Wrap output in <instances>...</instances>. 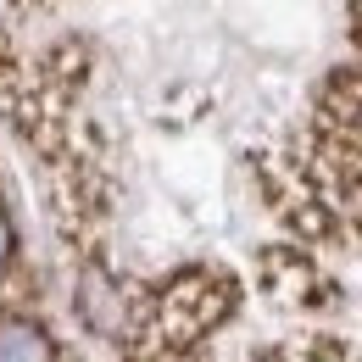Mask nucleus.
I'll list each match as a JSON object with an SVG mask.
<instances>
[{"label":"nucleus","instance_id":"nucleus-1","mask_svg":"<svg viewBox=\"0 0 362 362\" xmlns=\"http://www.w3.org/2000/svg\"><path fill=\"white\" fill-rule=\"evenodd\" d=\"M223 313H228V279H212V273H184V279H173V284L162 290V301H156L162 340H173V346L206 334Z\"/></svg>","mask_w":362,"mask_h":362},{"label":"nucleus","instance_id":"nucleus-2","mask_svg":"<svg viewBox=\"0 0 362 362\" xmlns=\"http://www.w3.org/2000/svg\"><path fill=\"white\" fill-rule=\"evenodd\" d=\"M78 317L100 340H123L129 334V296H123V284L112 273L95 268V262L78 273Z\"/></svg>","mask_w":362,"mask_h":362},{"label":"nucleus","instance_id":"nucleus-3","mask_svg":"<svg viewBox=\"0 0 362 362\" xmlns=\"http://www.w3.org/2000/svg\"><path fill=\"white\" fill-rule=\"evenodd\" d=\"M0 362H62V357H56V340L34 317L0 313Z\"/></svg>","mask_w":362,"mask_h":362},{"label":"nucleus","instance_id":"nucleus-4","mask_svg":"<svg viewBox=\"0 0 362 362\" xmlns=\"http://www.w3.org/2000/svg\"><path fill=\"white\" fill-rule=\"evenodd\" d=\"M11 262V223H6V212H0V268Z\"/></svg>","mask_w":362,"mask_h":362}]
</instances>
